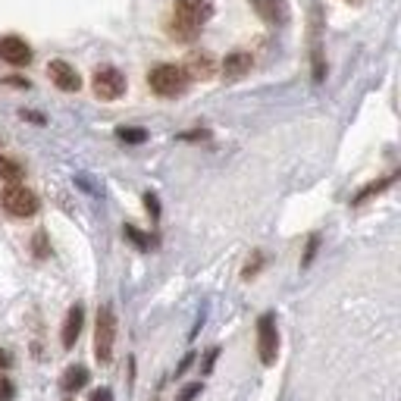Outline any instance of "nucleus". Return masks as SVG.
<instances>
[{
	"label": "nucleus",
	"mask_w": 401,
	"mask_h": 401,
	"mask_svg": "<svg viewBox=\"0 0 401 401\" xmlns=\"http://www.w3.org/2000/svg\"><path fill=\"white\" fill-rule=\"evenodd\" d=\"M188 75L182 66H176V63H160V66H154L151 73H147V88H151L157 98H179V94L188 91Z\"/></svg>",
	"instance_id": "nucleus-1"
},
{
	"label": "nucleus",
	"mask_w": 401,
	"mask_h": 401,
	"mask_svg": "<svg viewBox=\"0 0 401 401\" xmlns=\"http://www.w3.org/2000/svg\"><path fill=\"white\" fill-rule=\"evenodd\" d=\"M0 207L6 210L10 217H16V219H28V217H35L38 214V194L31 192V188H26V185H19V182H10L0 192Z\"/></svg>",
	"instance_id": "nucleus-2"
},
{
	"label": "nucleus",
	"mask_w": 401,
	"mask_h": 401,
	"mask_svg": "<svg viewBox=\"0 0 401 401\" xmlns=\"http://www.w3.org/2000/svg\"><path fill=\"white\" fill-rule=\"evenodd\" d=\"M113 345H116V313L110 304L98 311V323H94V358L100 364L113 360Z\"/></svg>",
	"instance_id": "nucleus-3"
},
{
	"label": "nucleus",
	"mask_w": 401,
	"mask_h": 401,
	"mask_svg": "<svg viewBox=\"0 0 401 401\" xmlns=\"http://www.w3.org/2000/svg\"><path fill=\"white\" fill-rule=\"evenodd\" d=\"M257 355L264 367H273L279 358V329H276V313H264L257 320Z\"/></svg>",
	"instance_id": "nucleus-4"
},
{
	"label": "nucleus",
	"mask_w": 401,
	"mask_h": 401,
	"mask_svg": "<svg viewBox=\"0 0 401 401\" xmlns=\"http://www.w3.org/2000/svg\"><path fill=\"white\" fill-rule=\"evenodd\" d=\"M91 91H94V98H100V100H120L125 94V75L120 73V69H113V66L94 69Z\"/></svg>",
	"instance_id": "nucleus-5"
},
{
	"label": "nucleus",
	"mask_w": 401,
	"mask_h": 401,
	"mask_svg": "<svg viewBox=\"0 0 401 401\" xmlns=\"http://www.w3.org/2000/svg\"><path fill=\"white\" fill-rule=\"evenodd\" d=\"M214 16V0H172V19L201 28Z\"/></svg>",
	"instance_id": "nucleus-6"
},
{
	"label": "nucleus",
	"mask_w": 401,
	"mask_h": 401,
	"mask_svg": "<svg viewBox=\"0 0 401 401\" xmlns=\"http://www.w3.org/2000/svg\"><path fill=\"white\" fill-rule=\"evenodd\" d=\"M0 60L10 66H28L31 63V44L19 35H4L0 38Z\"/></svg>",
	"instance_id": "nucleus-7"
},
{
	"label": "nucleus",
	"mask_w": 401,
	"mask_h": 401,
	"mask_svg": "<svg viewBox=\"0 0 401 401\" xmlns=\"http://www.w3.org/2000/svg\"><path fill=\"white\" fill-rule=\"evenodd\" d=\"M47 75H51V82L57 85L60 91H78L82 88V75H78V69L73 66V63L66 60H51L47 63Z\"/></svg>",
	"instance_id": "nucleus-8"
},
{
	"label": "nucleus",
	"mask_w": 401,
	"mask_h": 401,
	"mask_svg": "<svg viewBox=\"0 0 401 401\" xmlns=\"http://www.w3.org/2000/svg\"><path fill=\"white\" fill-rule=\"evenodd\" d=\"M188 82H210L217 75V63L210 53H188L185 63H182Z\"/></svg>",
	"instance_id": "nucleus-9"
},
{
	"label": "nucleus",
	"mask_w": 401,
	"mask_h": 401,
	"mask_svg": "<svg viewBox=\"0 0 401 401\" xmlns=\"http://www.w3.org/2000/svg\"><path fill=\"white\" fill-rule=\"evenodd\" d=\"M251 66H254V57H251L248 51H232L229 57L223 60L219 73H223L226 82H239V78H245L251 73Z\"/></svg>",
	"instance_id": "nucleus-10"
},
{
	"label": "nucleus",
	"mask_w": 401,
	"mask_h": 401,
	"mask_svg": "<svg viewBox=\"0 0 401 401\" xmlns=\"http://www.w3.org/2000/svg\"><path fill=\"white\" fill-rule=\"evenodd\" d=\"M82 326H85V311H82V304H75V308H69L66 323H63V348H73L78 342Z\"/></svg>",
	"instance_id": "nucleus-11"
},
{
	"label": "nucleus",
	"mask_w": 401,
	"mask_h": 401,
	"mask_svg": "<svg viewBox=\"0 0 401 401\" xmlns=\"http://www.w3.org/2000/svg\"><path fill=\"white\" fill-rule=\"evenodd\" d=\"M88 370H85L82 364H75V367H69L66 373H63V380H60V386H63V392H69V395H73V392H78V389H85L88 386Z\"/></svg>",
	"instance_id": "nucleus-12"
},
{
	"label": "nucleus",
	"mask_w": 401,
	"mask_h": 401,
	"mask_svg": "<svg viewBox=\"0 0 401 401\" xmlns=\"http://www.w3.org/2000/svg\"><path fill=\"white\" fill-rule=\"evenodd\" d=\"M167 31H170L172 41H182V44H188V41H194V38H198V28L185 26V22H179V19H172L167 26Z\"/></svg>",
	"instance_id": "nucleus-13"
},
{
	"label": "nucleus",
	"mask_w": 401,
	"mask_h": 401,
	"mask_svg": "<svg viewBox=\"0 0 401 401\" xmlns=\"http://www.w3.org/2000/svg\"><path fill=\"white\" fill-rule=\"evenodd\" d=\"M22 176H26V170H22L16 160H10V157L0 154V182H19Z\"/></svg>",
	"instance_id": "nucleus-14"
},
{
	"label": "nucleus",
	"mask_w": 401,
	"mask_h": 401,
	"mask_svg": "<svg viewBox=\"0 0 401 401\" xmlns=\"http://www.w3.org/2000/svg\"><path fill=\"white\" fill-rule=\"evenodd\" d=\"M251 4H254V10L261 13V19H264V22H276L279 16H282L279 0H251Z\"/></svg>",
	"instance_id": "nucleus-15"
},
{
	"label": "nucleus",
	"mask_w": 401,
	"mask_h": 401,
	"mask_svg": "<svg viewBox=\"0 0 401 401\" xmlns=\"http://www.w3.org/2000/svg\"><path fill=\"white\" fill-rule=\"evenodd\" d=\"M123 235H125V239H129L138 251H147V248H151V239H147V235L141 232V229H135L132 223H125V226H123Z\"/></svg>",
	"instance_id": "nucleus-16"
},
{
	"label": "nucleus",
	"mask_w": 401,
	"mask_h": 401,
	"mask_svg": "<svg viewBox=\"0 0 401 401\" xmlns=\"http://www.w3.org/2000/svg\"><path fill=\"white\" fill-rule=\"evenodd\" d=\"M392 182H395V176H386V179H380V182H373V185H367V188H364V192H360V194H358V198H355V204H360V201H367V198H370V194H380V192H386V188H389Z\"/></svg>",
	"instance_id": "nucleus-17"
},
{
	"label": "nucleus",
	"mask_w": 401,
	"mask_h": 401,
	"mask_svg": "<svg viewBox=\"0 0 401 401\" xmlns=\"http://www.w3.org/2000/svg\"><path fill=\"white\" fill-rule=\"evenodd\" d=\"M123 141H129V145H141V141H147V132L145 129H120L116 132Z\"/></svg>",
	"instance_id": "nucleus-18"
},
{
	"label": "nucleus",
	"mask_w": 401,
	"mask_h": 401,
	"mask_svg": "<svg viewBox=\"0 0 401 401\" xmlns=\"http://www.w3.org/2000/svg\"><path fill=\"white\" fill-rule=\"evenodd\" d=\"M16 398V386L10 376H0V401H13Z\"/></svg>",
	"instance_id": "nucleus-19"
},
{
	"label": "nucleus",
	"mask_w": 401,
	"mask_h": 401,
	"mask_svg": "<svg viewBox=\"0 0 401 401\" xmlns=\"http://www.w3.org/2000/svg\"><path fill=\"white\" fill-rule=\"evenodd\" d=\"M201 392H204L201 382H192V386H185L182 392H179V398H176V401H194V398L201 395Z\"/></svg>",
	"instance_id": "nucleus-20"
},
{
	"label": "nucleus",
	"mask_w": 401,
	"mask_h": 401,
	"mask_svg": "<svg viewBox=\"0 0 401 401\" xmlns=\"http://www.w3.org/2000/svg\"><path fill=\"white\" fill-rule=\"evenodd\" d=\"M317 248H320V235H311V241H308V251H304V261H301V266H311V261L317 257Z\"/></svg>",
	"instance_id": "nucleus-21"
},
{
	"label": "nucleus",
	"mask_w": 401,
	"mask_h": 401,
	"mask_svg": "<svg viewBox=\"0 0 401 401\" xmlns=\"http://www.w3.org/2000/svg\"><path fill=\"white\" fill-rule=\"evenodd\" d=\"M145 207H147V214H151L154 219L160 217V204H157V194H151V192L145 194Z\"/></svg>",
	"instance_id": "nucleus-22"
},
{
	"label": "nucleus",
	"mask_w": 401,
	"mask_h": 401,
	"mask_svg": "<svg viewBox=\"0 0 401 401\" xmlns=\"http://www.w3.org/2000/svg\"><path fill=\"white\" fill-rule=\"evenodd\" d=\"M217 358H219V348H210V351H207V360H204V376H207L210 370H214Z\"/></svg>",
	"instance_id": "nucleus-23"
},
{
	"label": "nucleus",
	"mask_w": 401,
	"mask_h": 401,
	"mask_svg": "<svg viewBox=\"0 0 401 401\" xmlns=\"http://www.w3.org/2000/svg\"><path fill=\"white\" fill-rule=\"evenodd\" d=\"M88 401H113V392H110L107 386H104V389H94Z\"/></svg>",
	"instance_id": "nucleus-24"
},
{
	"label": "nucleus",
	"mask_w": 401,
	"mask_h": 401,
	"mask_svg": "<svg viewBox=\"0 0 401 401\" xmlns=\"http://www.w3.org/2000/svg\"><path fill=\"white\" fill-rule=\"evenodd\" d=\"M35 248H38V257H47V248H44V232H38V239H35Z\"/></svg>",
	"instance_id": "nucleus-25"
},
{
	"label": "nucleus",
	"mask_w": 401,
	"mask_h": 401,
	"mask_svg": "<svg viewBox=\"0 0 401 401\" xmlns=\"http://www.w3.org/2000/svg\"><path fill=\"white\" fill-rule=\"evenodd\" d=\"M192 358H194V355H188V358L182 360V364H179V367H176V376H182V373L188 370V364H192Z\"/></svg>",
	"instance_id": "nucleus-26"
},
{
	"label": "nucleus",
	"mask_w": 401,
	"mask_h": 401,
	"mask_svg": "<svg viewBox=\"0 0 401 401\" xmlns=\"http://www.w3.org/2000/svg\"><path fill=\"white\" fill-rule=\"evenodd\" d=\"M345 4H351V6H358V4H364V0H345Z\"/></svg>",
	"instance_id": "nucleus-27"
},
{
	"label": "nucleus",
	"mask_w": 401,
	"mask_h": 401,
	"mask_svg": "<svg viewBox=\"0 0 401 401\" xmlns=\"http://www.w3.org/2000/svg\"><path fill=\"white\" fill-rule=\"evenodd\" d=\"M66 401H69V398H66Z\"/></svg>",
	"instance_id": "nucleus-28"
}]
</instances>
